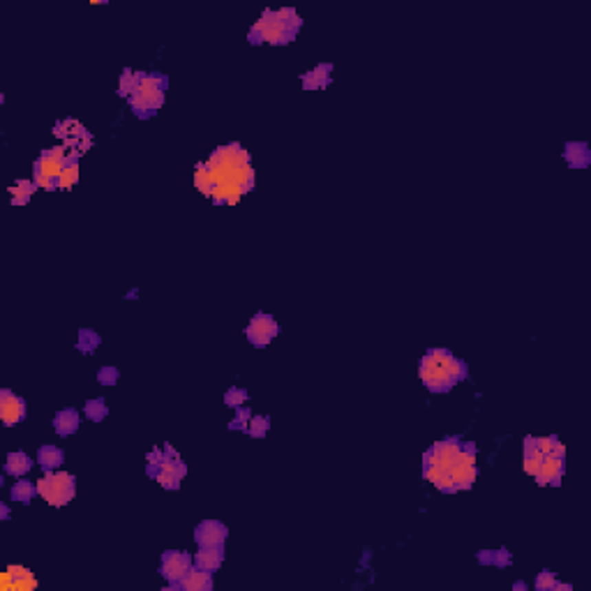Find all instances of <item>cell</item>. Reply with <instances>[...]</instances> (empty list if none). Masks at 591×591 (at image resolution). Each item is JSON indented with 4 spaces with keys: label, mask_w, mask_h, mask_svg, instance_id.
Segmentation results:
<instances>
[{
    "label": "cell",
    "mask_w": 591,
    "mask_h": 591,
    "mask_svg": "<svg viewBox=\"0 0 591 591\" xmlns=\"http://www.w3.org/2000/svg\"><path fill=\"white\" fill-rule=\"evenodd\" d=\"M197 190L217 206H233L255 187L250 153L240 144L219 146L194 171Z\"/></svg>",
    "instance_id": "6da1fadb"
},
{
    "label": "cell",
    "mask_w": 591,
    "mask_h": 591,
    "mask_svg": "<svg viewBox=\"0 0 591 591\" xmlns=\"http://www.w3.org/2000/svg\"><path fill=\"white\" fill-rule=\"evenodd\" d=\"M466 363L453 356L448 349H430L418 363V376L432 393H448L453 386L466 379Z\"/></svg>",
    "instance_id": "7a4b0ae2"
},
{
    "label": "cell",
    "mask_w": 591,
    "mask_h": 591,
    "mask_svg": "<svg viewBox=\"0 0 591 591\" xmlns=\"http://www.w3.org/2000/svg\"><path fill=\"white\" fill-rule=\"evenodd\" d=\"M303 25V19L298 17L296 10L291 8H282V10H266L261 19L250 28L248 40L250 44H275V47H282V44H289L296 40L298 30Z\"/></svg>",
    "instance_id": "3957f363"
},
{
    "label": "cell",
    "mask_w": 591,
    "mask_h": 591,
    "mask_svg": "<svg viewBox=\"0 0 591 591\" xmlns=\"http://www.w3.org/2000/svg\"><path fill=\"white\" fill-rule=\"evenodd\" d=\"M67 160H69V155L63 146L47 148V151L37 158L35 164H32V180H35V185L44 187V190H49V192L56 190V187H61L58 178H61Z\"/></svg>",
    "instance_id": "277c9868"
},
{
    "label": "cell",
    "mask_w": 591,
    "mask_h": 591,
    "mask_svg": "<svg viewBox=\"0 0 591 591\" xmlns=\"http://www.w3.org/2000/svg\"><path fill=\"white\" fill-rule=\"evenodd\" d=\"M37 492H40L42 499H47V504L61 508V506H67L74 499L76 478L65 471H47L37 480Z\"/></svg>",
    "instance_id": "5b68a950"
},
{
    "label": "cell",
    "mask_w": 591,
    "mask_h": 591,
    "mask_svg": "<svg viewBox=\"0 0 591 591\" xmlns=\"http://www.w3.org/2000/svg\"><path fill=\"white\" fill-rule=\"evenodd\" d=\"M164 460L162 462H148L146 466V473L151 478H155L158 483L162 485V488L166 490H178L180 488V480L185 478L187 473V466L185 462H180L178 453L173 451L171 446H164Z\"/></svg>",
    "instance_id": "8992f818"
},
{
    "label": "cell",
    "mask_w": 591,
    "mask_h": 591,
    "mask_svg": "<svg viewBox=\"0 0 591 591\" xmlns=\"http://www.w3.org/2000/svg\"><path fill=\"white\" fill-rule=\"evenodd\" d=\"M460 448H462V437H446L437 441L423 455V466H437L441 471H448L455 462Z\"/></svg>",
    "instance_id": "52a82bcc"
},
{
    "label": "cell",
    "mask_w": 591,
    "mask_h": 591,
    "mask_svg": "<svg viewBox=\"0 0 591 591\" xmlns=\"http://www.w3.org/2000/svg\"><path fill=\"white\" fill-rule=\"evenodd\" d=\"M277 335H280V323L272 319L270 314H264V312L252 316V321L248 323V328H245L248 342L252 347H259V349L268 347Z\"/></svg>",
    "instance_id": "ba28073f"
},
{
    "label": "cell",
    "mask_w": 591,
    "mask_h": 591,
    "mask_svg": "<svg viewBox=\"0 0 591 591\" xmlns=\"http://www.w3.org/2000/svg\"><path fill=\"white\" fill-rule=\"evenodd\" d=\"M194 566V559L187 552L183 550H166L164 555H162V563H160V573L162 577H166V582L171 584V587H176V584L183 580L185 573Z\"/></svg>",
    "instance_id": "9c48e42d"
},
{
    "label": "cell",
    "mask_w": 591,
    "mask_h": 591,
    "mask_svg": "<svg viewBox=\"0 0 591 591\" xmlns=\"http://www.w3.org/2000/svg\"><path fill=\"white\" fill-rule=\"evenodd\" d=\"M0 420L5 427H14L25 420V400L12 391H0Z\"/></svg>",
    "instance_id": "30bf717a"
},
{
    "label": "cell",
    "mask_w": 591,
    "mask_h": 591,
    "mask_svg": "<svg viewBox=\"0 0 591 591\" xmlns=\"http://www.w3.org/2000/svg\"><path fill=\"white\" fill-rule=\"evenodd\" d=\"M226 536H229V529H226V524L217 522V519H204V522H199L197 529H194V541H197L199 548L224 545Z\"/></svg>",
    "instance_id": "8fae6325"
},
{
    "label": "cell",
    "mask_w": 591,
    "mask_h": 591,
    "mask_svg": "<svg viewBox=\"0 0 591 591\" xmlns=\"http://www.w3.org/2000/svg\"><path fill=\"white\" fill-rule=\"evenodd\" d=\"M563 471H566V458L543 455V462L538 466L534 478L538 485H559Z\"/></svg>",
    "instance_id": "7c38bea8"
},
{
    "label": "cell",
    "mask_w": 591,
    "mask_h": 591,
    "mask_svg": "<svg viewBox=\"0 0 591 591\" xmlns=\"http://www.w3.org/2000/svg\"><path fill=\"white\" fill-rule=\"evenodd\" d=\"M0 587L5 591L14 589V591H30L37 587L35 575L30 573L28 568L23 566H8V570L3 573V580H0Z\"/></svg>",
    "instance_id": "4fadbf2b"
},
{
    "label": "cell",
    "mask_w": 591,
    "mask_h": 591,
    "mask_svg": "<svg viewBox=\"0 0 591 591\" xmlns=\"http://www.w3.org/2000/svg\"><path fill=\"white\" fill-rule=\"evenodd\" d=\"M173 589H180V591H211L213 589V573H208V570L199 568V566H192L185 573L183 580H180Z\"/></svg>",
    "instance_id": "5bb4252c"
},
{
    "label": "cell",
    "mask_w": 591,
    "mask_h": 591,
    "mask_svg": "<svg viewBox=\"0 0 591 591\" xmlns=\"http://www.w3.org/2000/svg\"><path fill=\"white\" fill-rule=\"evenodd\" d=\"M563 160L570 169H587L591 164V148L587 141H568L563 148Z\"/></svg>",
    "instance_id": "9a60e30c"
},
{
    "label": "cell",
    "mask_w": 591,
    "mask_h": 591,
    "mask_svg": "<svg viewBox=\"0 0 591 591\" xmlns=\"http://www.w3.org/2000/svg\"><path fill=\"white\" fill-rule=\"evenodd\" d=\"M224 561V545H211V548H199L194 555V566L208 570V573H215Z\"/></svg>",
    "instance_id": "2e32d148"
},
{
    "label": "cell",
    "mask_w": 591,
    "mask_h": 591,
    "mask_svg": "<svg viewBox=\"0 0 591 591\" xmlns=\"http://www.w3.org/2000/svg\"><path fill=\"white\" fill-rule=\"evenodd\" d=\"M333 79V65L321 63L314 69H310L308 74H303V88L305 90H323Z\"/></svg>",
    "instance_id": "e0dca14e"
},
{
    "label": "cell",
    "mask_w": 591,
    "mask_h": 591,
    "mask_svg": "<svg viewBox=\"0 0 591 591\" xmlns=\"http://www.w3.org/2000/svg\"><path fill=\"white\" fill-rule=\"evenodd\" d=\"M32 464H35V462H32V458L28 455V453L14 451V453H10V455L5 458V473L21 478V476H25V473L32 469Z\"/></svg>",
    "instance_id": "ac0fdd59"
},
{
    "label": "cell",
    "mask_w": 591,
    "mask_h": 591,
    "mask_svg": "<svg viewBox=\"0 0 591 591\" xmlns=\"http://www.w3.org/2000/svg\"><path fill=\"white\" fill-rule=\"evenodd\" d=\"M54 430L61 434V437H69L79 430V411L74 409H63L54 416Z\"/></svg>",
    "instance_id": "d6986e66"
},
{
    "label": "cell",
    "mask_w": 591,
    "mask_h": 591,
    "mask_svg": "<svg viewBox=\"0 0 591 591\" xmlns=\"http://www.w3.org/2000/svg\"><path fill=\"white\" fill-rule=\"evenodd\" d=\"M63 462H65V451L58 446H42L40 453H37V464L44 471H56Z\"/></svg>",
    "instance_id": "ffe728a7"
},
{
    "label": "cell",
    "mask_w": 591,
    "mask_h": 591,
    "mask_svg": "<svg viewBox=\"0 0 591 591\" xmlns=\"http://www.w3.org/2000/svg\"><path fill=\"white\" fill-rule=\"evenodd\" d=\"M476 559L483 563V566H499V568H506L511 566V552L506 548H499V550H480L476 555Z\"/></svg>",
    "instance_id": "44dd1931"
},
{
    "label": "cell",
    "mask_w": 591,
    "mask_h": 591,
    "mask_svg": "<svg viewBox=\"0 0 591 591\" xmlns=\"http://www.w3.org/2000/svg\"><path fill=\"white\" fill-rule=\"evenodd\" d=\"M58 183H61V190H69L72 185L79 183V155L76 153L69 155V160H67V164H65Z\"/></svg>",
    "instance_id": "7402d4cb"
},
{
    "label": "cell",
    "mask_w": 591,
    "mask_h": 591,
    "mask_svg": "<svg viewBox=\"0 0 591 591\" xmlns=\"http://www.w3.org/2000/svg\"><path fill=\"white\" fill-rule=\"evenodd\" d=\"M37 192V185L35 180H19L17 185L10 187V194H12V204L14 206H25L30 201L32 194Z\"/></svg>",
    "instance_id": "603a6c76"
},
{
    "label": "cell",
    "mask_w": 591,
    "mask_h": 591,
    "mask_svg": "<svg viewBox=\"0 0 591 591\" xmlns=\"http://www.w3.org/2000/svg\"><path fill=\"white\" fill-rule=\"evenodd\" d=\"M102 337L100 333H95L93 328H81L79 330V340H76V349L81 354H95V349L100 347Z\"/></svg>",
    "instance_id": "cb8c5ba5"
},
{
    "label": "cell",
    "mask_w": 591,
    "mask_h": 591,
    "mask_svg": "<svg viewBox=\"0 0 591 591\" xmlns=\"http://www.w3.org/2000/svg\"><path fill=\"white\" fill-rule=\"evenodd\" d=\"M536 448L541 451V455L566 458V448L557 437H536Z\"/></svg>",
    "instance_id": "d4e9b609"
},
{
    "label": "cell",
    "mask_w": 591,
    "mask_h": 591,
    "mask_svg": "<svg viewBox=\"0 0 591 591\" xmlns=\"http://www.w3.org/2000/svg\"><path fill=\"white\" fill-rule=\"evenodd\" d=\"M35 495H40V492H37V485L30 483V480H17L14 488H12V499L21 504H30Z\"/></svg>",
    "instance_id": "484cf974"
},
{
    "label": "cell",
    "mask_w": 591,
    "mask_h": 591,
    "mask_svg": "<svg viewBox=\"0 0 591 591\" xmlns=\"http://www.w3.org/2000/svg\"><path fill=\"white\" fill-rule=\"evenodd\" d=\"M107 413H109V407L104 398H95L86 402V416L93 423H102V420L107 418Z\"/></svg>",
    "instance_id": "4316f807"
},
{
    "label": "cell",
    "mask_w": 591,
    "mask_h": 591,
    "mask_svg": "<svg viewBox=\"0 0 591 591\" xmlns=\"http://www.w3.org/2000/svg\"><path fill=\"white\" fill-rule=\"evenodd\" d=\"M270 430V418L268 416H252L250 418V425H248V434L255 439H261L266 437V432Z\"/></svg>",
    "instance_id": "83f0119b"
},
{
    "label": "cell",
    "mask_w": 591,
    "mask_h": 591,
    "mask_svg": "<svg viewBox=\"0 0 591 591\" xmlns=\"http://www.w3.org/2000/svg\"><path fill=\"white\" fill-rule=\"evenodd\" d=\"M248 391H245V388H229V391H226V395H224V405L226 407H231V409H238V407H243L245 402H248Z\"/></svg>",
    "instance_id": "f1b7e54d"
},
{
    "label": "cell",
    "mask_w": 591,
    "mask_h": 591,
    "mask_svg": "<svg viewBox=\"0 0 591 591\" xmlns=\"http://www.w3.org/2000/svg\"><path fill=\"white\" fill-rule=\"evenodd\" d=\"M250 418H252L250 407H238V409H236V416H233V420L229 423V430H243V432H248Z\"/></svg>",
    "instance_id": "f546056e"
},
{
    "label": "cell",
    "mask_w": 591,
    "mask_h": 591,
    "mask_svg": "<svg viewBox=\"0 0 591 591\" xmlns=\"http://www.w3.org/2000/svg\"><path fill=\"white\" fill-rule=\"evenodd\" d=\"M136 90V72H132V69H125V72L120 74V83H118V95L122 97H129Z\"/></svg>",
    "instance_id": "4dcf8cb0"
},
{
    "label": "cell",
    "mask_w": 591,
    "mask_h": 591,
    "mask_svg": "<svg viewBox=\"0 0 591 591\" xmlns=\"http://www.w3.org/2000/svg\"><path fill=\"white\" fill-rule=\"evenodd\" d=\"M118 379H120V372H118V367H102L100 372H97V381H100V386H107V388H111V386H116L118 384Z\"/></svg>",
    "instance_id": "1f68e13d"
},
{
    "label": "cell",
    "mask_w": 591,
    "mask_h": 591,
    "mask_svg": "<svg viewBox=\"0 0 591 591\" xmlns=\"http://www.w3.org/2000/svg\"><path fill=\"white\" fill-rule=\"evenodd\" d=\"M555 587H557L555 573H550V570H543V573H538V577H536V589H538V591H555Z\"/></svg>",
    "instance_id": "d6a6232c"
},
{
    "label": "cell",
    "mask_w": 591,
    "mask_h": 591,
    "mask_svg": "<svg viewBox=\"0 0 591 591\" xmlns=\"http://www.w3.org/2000/svg\"><path fill=\"white\" fill-rule=\"evenodd\" d=\"M541 462H543L541 451L534 453V455H524V471H527L529 476L534 478V476H536V471H538V466H541Z\"/></svg>",
    "instance_id": "836d02e7"
},
{
    "label": "cell",
    "mask_w": 591,
    "mask_h": 591,
    "mask_svg": "<svg viewBox=\"0 0 591 591\" xmlns=\"http://www.w3.org/2000/svg\"><path fill=\"white\" fill-rule=\"evenodd\" d=\"M0 519H10V506L0 504Z\"/></svg>",
    "instance_id": "e575fe53"
},
{
    "label": "cell",
    "mask_w": 591,
    "mask_h": 591,
    "mask_svg": "<svg viewBox=\"0 0 591 591\" xmlns=\"http://www.w3.org/2000/svg\"><path fill=\"white\" fill-rule=\"evenodd\" d=\"M513 589H515V591H517V589L524 591V589H527V584H524V582H515V584H513Z\"/></svg>",
    "instance_id": "d590c367"
}]
</instances>
